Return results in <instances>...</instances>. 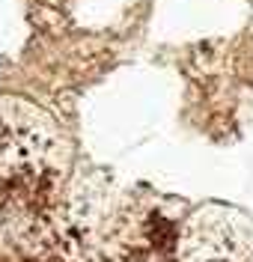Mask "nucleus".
I'll list each match as a JSON object with an SVG mask.
<instances>
[{"instance_id": "f257e3e1", "label": "nucleus", "mask_w": 253, "mask_h": 262, "mask_svg": "<svg viewBox=\"0 0 253 262\" xmlns=\"http://www.w3.org/2000/svg\"><path fill=\"white\" fill-rule=\"evenodd\" d=\"M57 125L21 98H0V188L39 191L57 179L60 164Z\"/></svg>"}]
</instances>
